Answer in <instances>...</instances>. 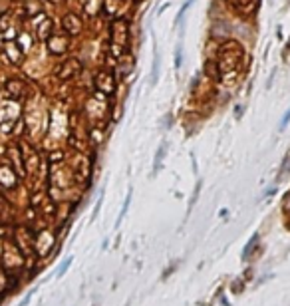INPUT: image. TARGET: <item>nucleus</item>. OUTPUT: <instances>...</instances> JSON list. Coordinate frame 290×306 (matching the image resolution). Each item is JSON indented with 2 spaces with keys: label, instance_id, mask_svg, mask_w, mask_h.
I'll use <instances>...</instances> for the list:
<instances>
[{
  "label": "nucleus",
  "instance_id": "obj_1",
  "mask_svg": "<svg viewBox=\"0 0 290 306\" xmlns=\"http://www.w3.org/2000/svg\"><path fill=\"white\" fill-rule=\"evenodd\" d=\"M257 241H259V237L255 235L248 243H246V247H244V251H242V258H248V255H250V251H252V247L257 245Z\"/></svg>",
  "mask_w": 290,
  "mask_h": 306
},
{
  "label": "nucleus",
  "instance_id": "obj_4",
  "mask_svg": "<svg viewBox=\"0 0 290 306\" xmlns=\"http://www.w3.org/2000/svg\"><path fill=\"white\" fill-rule=\"evenodd\" d=\"M288 122H290V109H288V111L284 113V116H282V122H280V129H284Z\"/></svg>",
  "mask_w": 290,
  "mask_h": 306
},
{
  "label": "nucleus",
  "instance_id": "obj_3",
  "mask_svg": "<svg viewBox=\"0 0 290 306\" xmlns=\"http://www.w3.org/2000/svg\"><path fill=\"white\" fill-rule=\"evenodd\" d=\"M70 262H72V258H68V260H66V262H64V264L60 266V269H58V277H62V275H64V273L68 271V266H70Z\"/></svg>",
  "mask_w": 290,
  "mask_h": 306
},
{
  "label": "nucleus",
  "instance_id": "obj_2",
  "mask_svg": "<svg viewBox=\"0 0 290 306\" xmlns=\"http://www.w3.org/2000/svg\"><path fill=\"white\" fill-rule=\"evenodd\" d=\"M129 197H131V193L127 195V199H125V203H123V209H121V213H120V219H118V225L123 221V217H125V211H127V205H129Z\"/></svg>",
  "mask_w": 290,
  "mask_h": 306
}]
</instances>
